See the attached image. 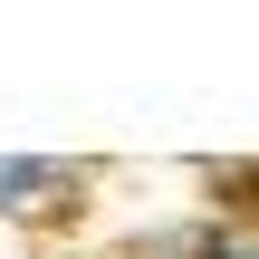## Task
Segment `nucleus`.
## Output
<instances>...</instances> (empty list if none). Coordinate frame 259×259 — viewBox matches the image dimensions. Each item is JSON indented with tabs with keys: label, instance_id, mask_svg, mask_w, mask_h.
<instances>
[{
	"label": "nucleus",
	"instance_id": "nucleus-1",
	"mask_svg": "<svg viewBox=\"0 0 259 259\" xmlns=\"http://www.w3.org/2000/svg\"><path fill=\"white\" fill-rule=\"evenodd\" d=\"M96 173L77 154H0V231H38V221H67L77 192Z\"/></svg>",
	"mask_w": 259,
	"mask_h": 259
},
{
	"label": "nucleus",
	"instance_id": "nucleus-2",
	"mask_svg": "<svg viewBox=\"0 0 259 259\" xmlns=\"http://www.w3.org/2000/svg\"><path fill=\"white\" fill-rule=\"evenodd\" d=\"M192 259H259V221H231V211H202V250Z\"/></svg>",
	"mask_w": 259,
	"mask_h": 259
}]
</instances>
